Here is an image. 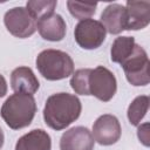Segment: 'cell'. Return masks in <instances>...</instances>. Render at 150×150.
<instances>
[{
	"label": "cell",
	"instance_id": "cell-1",
	"mask_svg": "<svg viewBox=\"0 0 150 150\" xmlns=\"http://www.w3.org/2000/svg\"><path fill=\"white\" fill-rule=\"evenodd\" d=\"M82 110L81 101L69 93H57L50 95L43 108L45 123L54 129L62 130L75 122Z\"/></svg>",
	"mask_w": 150,
	"mask_h": 150
},
{
	"label": "cell",
	"instance_id": "cell-2",
	"mask_svg": "<svg viewBox=\"0 0 150 150\" xmlns=\"http://www.w3.org/2000/svg\"><path fill=\"white\" fill-rule=\"evenodd\" d=\"M36 112V103L33 95L14 93L2 104L0 115L5 123L13 130L28 127Z\"/></svg>",
	"mask_w": 150,
	"mask_h": 150
},
{
	"label": "cell",
	"instance_id": "cell-3",
	"mask_svg": "<svg viewBox=\"0 0 150 150\" xmlns=\"http://www.w3.org/2000/svg\"><path fill=\"white\" fill-rule=\"evenodd\" d=\"M36 68L45 79L59 81L74 73V61L66 52L46 49L36 56Z\"/></svg>",
	"mask_w": 150,
	"mask_h": 150
},
{
	"label": "cell",
	"instance_id": "cell-4",
	"mask_svg": "<svg viewBox=\"0 0 150 150\" xmlns=\"http://www.w3.org/2000/svg\"><path fill=\"white\" fill-rule=\"evenodd\" d=\"M149 59L146 52L139 46L135 45L130 56L122 62V68L124 70L128 82L132 86H146L150 82L149 76Z\"/></svg>",
	"mask_w": 150,
	"mask_h": 150
},
{
	"label": "cell",
	"instance_id": "cell-5",
	"mask_svg": "<svg viewBox=\"0 0 150 150\" xmlns=\"http://www.w3.org/2000/svg\"><path fill=\"white\" fill-rule=\"evenodd\" d=\"M4 23L7 30L19 38L26 39L36 32V20L26 7H14L4 15Z\"/></svg>",
	"mask_w": 150,
	"mask_h": 150
},
{
	"label": "cell",
	"instance_id": "cell-6",
	"mask_svg": "<svg viewBox=\"0 0 150 150\" xmlns=\"http://www.w3.org/2000/svg\"><path fill=\"white\" fill-rule=\"evenodd\" d=\"M117 90L115 75L105 67L98 66L91 69L89 75V93L102 102L110 101Z\"/></svg>",
	"mask_w": 150,
	"mask_h": 150
},
{
	"label": "cell",
	"instance_id": "cell-7",
	"mask_svg": "<svg viewBox=\"0 0 150 150\" xmlns=\"http://www.w3.org/2000/svg\"><path fill=\"white\" fill-rule=\"evenodd\" d=\"M105 28L103 25L94 19L81 20L74 30L76 43L83 49H96L105 39Z\"/></svg>",
	"mask_w": 150,
	"mask_h": 150
},
{
	"label": "cell",
	"instance_id": "cell-8",
	"mask_svg": "<svg viewBox=\"0 0 150 150\" xmlns=\"http://www.w3.org/2000/svg\"><path fill=\"white\" fill-rule=\"evenodd\" d=\"M121 124L116 116L104 114L100 116L93 125V138L101 145L115 144L121 137Z\"/></svg>",
	"mask_w": 150,
	"mask_h": 150
},
{
	"label": "cell",
	"instance_id": "cell-9",
	"mask_svg": "<svg viewBox=\"0 0 150 150\" xmlns=\"http://www.w3.org/2000/svg\"><path fill=\"white\" fill-rule=\"evenodd\" d=\"M95 141L86 127H74L63 132L60 139V150H94Z\"/></svg>",
	"mask_w": 150,
	"mask_h": 150
},
{
	"label": "cell",
	"instance_id": "cell-10",
	"mask_svg": "<svg viewBox=\"0 0 150 150\" xmlns=\"http://www.w3.org/2000/svg\"><path fill=\"white\" fill-rule=\"evenodd\" d=\"M127 28L125 30H138L145 28L150 22V2L149 1H127Z\"/></svg>",
	"mask_w": 150,
	"mask_h": 150
},
{
	"label": "cell",
	"instance_id": "cell-11",
	"mask_svg": "<svg viewBox=\"0 0 150 150\" xmlns=\"http://www.w3.org/2000/svg\"><path fill=\"white\" fill-rule=\"evenodd\" d=\"M36 29L42 39L47 41H61L66 36L67 25L60 14L53 13L36 21Z\"/></svg>",
	"mask_w": 150,
	"mask_h": 150
},
{
	"label": "cell",
	"instance_id": "cell-12",
	"mask_svg": "<svg viewBox=\"0 0 150 150\" xmlns=\"http://www.w3.org/2000/svg\"><path fill=\"white\" fill-rule=\"evenodd\" d=\"M100 22L105 28V32L110 34H120L127 28L125 7L120 4L108 5L101 14Z\"/></svg>",
	"mask_w": 150,
	"mask_h": 150
},
{
	"label": "cell",
	"instance_id": "cell-13",
	"mask_svg": "<svg viewBox=\"0 0 150 150\" xmlns=\"http://www.w3.org/2000/svg\"><path fill=\"white\" fill-rule=\"evenodd\" d=\"M11 87L15 93L33 95L38 91L40 83L29 67H18L11 74Z\"/></svg>",
	"mask_w": 150,
	"mask_h": 150
},
{
	"label": "cell",
	"instance_id": "cell-14",
	"mask_svg": "<svg viewBox=\"0 0 150 150\" xmlns=\"http://www.w3.org/2000/svg\"><path fill=\"white\" fill-rule=\"evenodd\" d=\"M52 139L47 131L43 129H34L21 136L16 144L15 150H50Z\"/></svg>",
	"mask_w": 150,
	"mask_h": 150
},
{
	"label": "cell",
	"instance_id": "cell-15",
	"mask_svg": "<svg viewBox=\"0 0 150 150\" xmlns=\"http://www.w3.org/2000/svg\"><path fill=\"white\" fill-rule=\"evenodd\" d=\"M136 42L132 36H118L112 42L110 49V57L112 62L122 64L124 60H127L134 50Z\"/></svg>",
	"mask_w": 150,
	"mask_h": 150
},
{
	"label": "cell",
	"instance_id": "cell-16",
	"mask_svg": "<svg viewBox=\"0 0 150 150\" xmlns=\"http://www.w3.org/2000/svg\"><path fill=\"white\" fill-rule=\"evenodd\" d=\"M148 108H149V96L146 95L137 96L128 108L127 115L130 124L138 125L143 120V117L145 116V114L148 112Z\"/></svg>",
	"mask_w": 150,
	"mask_h": 150
},
{
	"label": "cell",
	"instance_id": "cell-17",
	"mask_svg": "<svg viewBox=\"0 0 150 150\" xmlns=\"http://www.w3.org/2000/svg\"><path fill=\"white\" fill-rule=\"evenodd\" d=\"M56 5L57 1L55 0H32L26 4V8L38 21L42 18L53 14L54 9L56 8Z\"/></svg>",
	"mask_w": 150,
	"mask_h": 150
},
{
	"label": "cell",
	"instance_id": "cell-18",
	"mask_svg": "<svg viewBox=\"0 0 150 150\" xmlns=\"http://www.w3.org/2000/svg\"><path fill=\"white\" fill-rule=\"evenodd\" d=\"M91 69L84 68V69H77L75 73L71 74L70 79V87L73 90L79 95L88 96L89 93V75Z\"/></svg>",
	"mask_w": 150,
	"mask_h": 150
},
{
	"label": "cell",
	"instance_id": "cell-19",
	"mask_svg": "<svg viewBox=\"0 0 150 150\" xmlns=\"http://www.w3.org/2000/svg\"><path fill=\"white\" fill-rule=\"evenodd\" d=\"M67 7L69 13L81 20H86V19H90L91 15L95 14L97 4H83V2H76V1H67Z\"/></svg>",
	"mask_w": 150,
	"mask_h": 150
},
{
	"label": "cell",
	"instance_id": "cell-20",
	"mask_svg": "<svg viewBox=\"0 0 150 150\" xmlns=\"http://www.w3.org/2000/svg\"><path fill=\"white\" fill-rule=\"evenodd\" d=\"M137 136H138V139L145 146H149V123H144L141 127H138Z\"/></svg>",
	"mask_w": 150,
	"mask_h": 150
},
{
	"label": "cell",
	"instance_id": "cell-21",
	"mask_svg": "<svg viewBox=\"0 0 150 150\" xmlns=\"http://www.w3.org/2000/svg\"><path fill=\"white\" fill-rule=\"evenodd\" d=\"M7 94V82L4 77V75L0 74V98L4 97Z\"/></svg>",
	"mask_w": 150,
	"mask_h": 150
},
{
	"label": "cell",
	"instance_id": "cell-22",
	"mask_svg": "<svg viewBox=\"0 0 150 150\" xmlns=\"http://www.w3.org/2000/svg\"><path fill=\"white\" fill-rule=\"evenodd\" d=\"M4 141H5V135H4L2 129L0 128V149H1V148H2V145H4Z\"/></svg>",
	"mask_w": 150,
	"mask_h": 150
}]
</instances>
